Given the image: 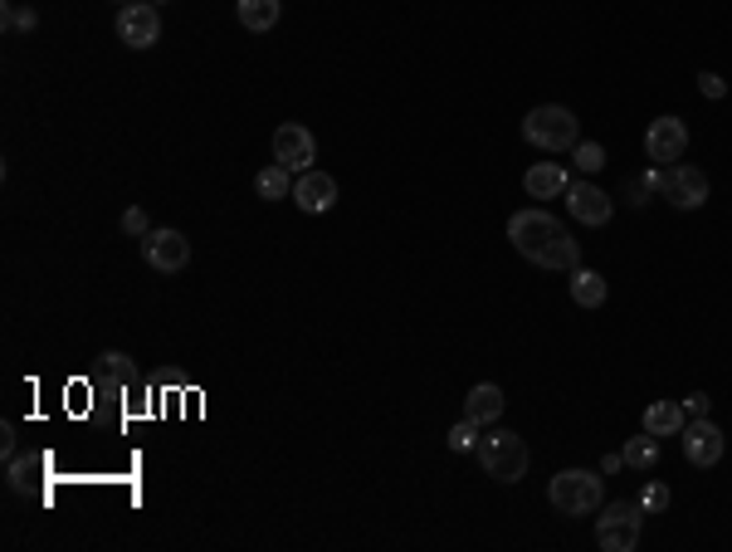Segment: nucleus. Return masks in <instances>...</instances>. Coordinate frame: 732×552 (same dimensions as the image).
<instances>
[{
	"mask_svg": "<svg viewBox=\"0 0 732 552\" xmlns=\"http://www.w3.org/2000/svg\"><path fill=\"white\" fill-rule=\"evenodd\" d=\"M508 240H513V249L523 259H532L537 269H552V274H572V269L581 265V245L572 240V230L556 216H547L542 206L517 210V216L508 220Z\"/></svg>",
	"mask_w": 732,
	"mask_h": 552,
	"instance_id": "nucleus-1",
	"label": "nucleus"
},
{
	"mask_svg": "<svg viewBox=\"0 0 732 552\" xmlns=\"http://www.w3.org/2000/svg\"><path fill=\"white\" fill-rule=\"evenodd\" d=\"M679 440H683V460H689L693 470H712V464L722 460V431L708 421V415H689Z\"/></svg>",
	"mask_w": 732,
	"mask_h": 552,
	"instance_id": "nucleus-11",
	"label": "nucleus"
},
{
	"mask_svg": "<svg viewBox=\"0 0 732 552\" xmlns=\"http://www.w3.org/2000/svg\"><path fill=\"white\" fill-rule=\"evenodd\" d=\"M478 431H484V425H474V421H468V415H464V421H459L454 431H449V450H454V454H468V450H478V440H484V435H478Z\"/></svg>",
	"mask_w": 732,
	"mask_h": 552,
	"instance_id": "nucleus-24",
	"label": "nucleus"
},
{
	"mask_svg": "<svg viewBox=\"0 0 732 552\" xmlns=\"http://www.w3.org/2000/svg\"><path fill=\"white\" fill-rule=\"evenodd\" d=\"M288 201H298L303 216H322V210L337 206V177H328V171H318V167L298 171V177H293V196Z\"/></svg>",
	"mask_w": 732,
	"mask_h": 552,
	"instance_id": "nucleus-12",
	"label": "nucleus"
},
{
	"mask_svg": "<svg viewBox=\"0 0 732 552\" xmlns=\"http://www.w3.org/2000/svg\"><path fill=\"white\" fill-rule=\"evenodd\" d=\"M625 464H630V470H654V464H659V435H634L630 445H625Z\"/></svg>",
	"mask_w": 732,
	"mask_h": 552,
	"instance_id": "nucleus-21",
	"label": "nucleus"
},
{
	"mask_svg": "<svg viewBox=\"0 0 732 552\" xmlns=\"http://www.w3.org/2000/svg\"><path fill=\"white\" fill-rule=\"evenodd\" d=\"M503 406H508V396L498 391L493 382H478L474 391L464 396V415L474 425H498V415H503Z\"/></svg>",
	"mask_w": 732,
	"mask_h": 552,
	"instance_id": "nucleus-14",
	"label": "nucleus"
},
{
	"mask_svg": "<svg viewBox=\"0 0 732 552\" xmlns=\"http://www.w3.org/2000/svg\"><path fill=\"white\" fill-rule=\"evenodd\" d=\"M683 152H689V128H683V118H673V113L654 118L650 132H644V157H650L654 167H673Z\"/></svg>",
	"mask_w": 732,
	"mask_h": 552,
	"instance_id": "nucleus-9",
	"label": "nucleus"
},
{
	"mask_svg": "<svg viewBox=\"0 0 732 552\" xmlns=\"http://www.w3.org/2000/svg\"><path fill=\"white\" fill-rule=\"evenodd\" d=\"M698 89H703V99H722V93H728V84H722L718 74H698Z\"/></svg>",
	"mask_w": 732,
	"mask_h": 552,
	"instance_id": "nucleus-28",
	"label": "nucleus"
},
{
	"mask_svg": "<svg viewBox=\"0 0 732 552\" xmlns=\"http://www.w3.org/2000/svg\"><path fill=\"white\" fill-rule=\"evenodd\" d=\"M523 138L542 152H572L576 142H581V123H576V113L562 108V103H542V108H532L523 118Z\"/></svg>",
	"mask_w": 732,
	"mask_h": 552,
	"instance_id": "nucleus-2",
	"label": "nucleus"
},
{
	"mask_svg": "<svg viewBox=\"0 0 732 552\" xmlns=\"http://www.w3.org/2000/svg\"><path fill=\"white\" fill-rule=\"evenodd\" d=\"M0 454H5V464L15 460V425H0Z\"/></svg>",
	"mask_w": 732,
	"mask_h": 552,
	"instance_id": "nucleus-30",
	"label": "nucleus"
},
{
	"mask_svg": "<svg viewBox=\"0 0 732 552\" xmlns=\"http://www.w3.org/2000/svg\"><path fill=\"white\" fill-rule=\"evenodd\" d=\"M273 162L298 177V171H308L312 162H318V138H312L303 123H279V128H273Z\"/></svg>",
	"mask_w": 732,
	"mask_h": 552,
	"instance_id": "nucleus-8",
	"label": "nucleus"
},
{
	"mask_svg": "<svg viewBox=\"0 0 732 552\" xmlns=\"http://www.w3.org/2000/svg\"><path fill=\"white\" fill-rule=\"evenodd\" d=\"M679 406H683V415H708V406H712V401H708L703 391H693V396H683Z\"/></svg>",
	"mask_w": 732,
	"mask_h": 552,
	"instance_id": "nucleus-29",
	"label": "nucleus"
},
{
	"mask_svg": "<svg viewBox=\"0 0 732 552\" xmlns=\"http://www.w3.org/2000/svg\"><path fill=\"white\" fill-rule=\"evenodd\" d=\"M156 5H171V0H156Z\"/></svg>",
	"mask_w": 732,
	"mask_h": 552,
	"instance_id": "nucleus-32",
	"label": "nucleus"
},
{
	"mask_svg": "<svg viewBox=\"0 0 732 552\" xmlns=\"http://www.w3.org/2000/svg\"><path fill=\"white\" fill-rule=\"evenodd\" d=\"M669 499H673L669 484H650V489L640 493V509H644V513H664V509H669Z\"/></svg>",
	"mask_w": 732,
	"mask_h": 552,
	"instance_id": "nucleus-25",
	"label": "nucleus"
},
{
	"mask_svg": "<svg viewBox=\"0 0 732 552\" xmlns=\"http://www.w3.org/2000/svg\"><path fill=\"white\" fill-rule=\"evenodd\" d=\"M683 421H689V415H683L679 401H654L650 411H644V431L650 435H679Z\"/></svg>",
	"mask_w": 732,
	"mask_h": 552,
	"instance_id": "nucleus-18",
	"label": "nucleus"
},
{
	"mask_svg": "<svg viewBox=\"0 0 732 552\" xmlns=\"http://www.w3.org/2000/svg\"><path fill=\"white\" fill-rule=\"evenodd\" d=\"M39 15L25 11V5H5V30H35Z\"/></svg>",
	"mask_w": 732,
	"mask_h": 552,
	"instance_id": "nucleus-26",
	"label": "nucleus"
},
{
	"mask_svg": "<svg viewBox=\"0 0 732 552\" xmlns=\"http://www.w3.org/2000/svg\"><path fill=\"white\" fill-rule=\"evenodd\" d=\"M142 259H146V269H156V274H181V269L191 265V240H185L181 230L162 226L142 240Z\"/></svg>",
	"mask_w": 732,
	"mask_h": 552,
	"instance_id": "nucleus-7",
	"label": "nucleus"
},
{
	"mask_svg": "<svg viewBox=\"0 0 732 552\" xmlns=\"http://www.w3.org/2000/svg\"><path fill=\"white\" fill-rule=\"evenodd\" d=\"M640 523H644L640 503H611V509L595 518V542H601V552H634Z\"/></svg>",
	"mask_w": 732,
	"mask_h": 552,
	"instance_id": "nucleus-5",
	"label": "nucleus"
},
{
	"mask_svg": "<svg viewBox=\"0 0 732 552\" xmlns=\"http://www.w3.org/2000/svg\"><path fill=\"white\" fill-rule=\"evenodd\" d=\"M566 210H572V216L581 220V226L601 230V226H611L615 201L605 196L601 187H591V181H572V187H566Z\"/></svg>",
	"mask_w": 732,
	"mask_h": 552,
	"instance_id": "nucleus-13",
	"label": "nucleus"
},
{
	"mask_svg": "<svg viewBox=\"0 0 732 552\" xmlns=\"http://www.w3.org/2000/svg\"><path fill=\"white\" fill-rule=\"evenodd\" d=\"M234 15H240L244 30L264 35V30H273V25H279L283 0H234Z\"/></svg>",
	"mask_w": 732,
	"mask_h": 552,
	"instance_id": "nucleus-16",
	"label": "nucleus"
},
{
	"mask_svg": "<svg viewBox=\"0 0 732 552\" xmlns=\"http://www.w3.org/2000/svg\"><path fill=\"white\" fill-rule=\"evenodd\" d=\"M254 191H259V201H288L293 196V171L288 167H264L259 177H254Z\"/></svg>",
	"mask_w": 732,
	"mask_h": 552,
	"instance_id": "nucleus-19",
	"label": "nucleus"
},
{
	"mask_svg": "<svg viewBox=\"0 0 732 552\" xmlns=\"http://www.w3.org/2000/svg\"><path fill=\"white\" fill-rule=\"evenodd\" d=\"M576 171H581V177H595V171L605 167V147L601 142H576Z\"/></svg>",
	"mask_w": 732,
	"mask_h": 552,
	"instance_id": "nucleus-23",
	"label": "nucleus"
},
{
	"mask_svg": "<svg viewBox=\"0 0 732 552\" xmlns=\"http://www.w3.org/2000/svg\"><path fill=\"white\" fill-rule=\"evenodd\" d=\"M117 40L127 50H152L162 40V11H156V0H127L123 11H117Z\"/></svg>",
	"mask_w": 732,
	"mask_h": 552,
	"instance_id": "nucleus-6",
	"label": "nucleus"
},
{
	"mask_svg": "<svg viewBox=\"0 0 732 552\" xmlns=\"http://www.w3.org/2000/svg\"><path fill=\"white\" fill-rule=\"evenodd\" d=\"M620 464H625V454H605V460H601V474H615Z\"/></svg>",
	"mask_w": 732,
	"mask_h": 552,
	"instance_id": "nucleus-31",
	"label": "nucleus"
},
{
	"mask_svg": "<svg viewBox=\"0 0 732 552\" xmlns=\"http://www.w3.org/2000/svg\"><path fill=\"white\" fill-rule=\"evenodd\" d=\"M123 230L127 235H152V220H146L142 206H132V210H123Z\"/></svg>",
	"mask_w": 732,
	"mask_h": 552,
	"instance_id": "nucleus-27",
	"label": "nucleus"
},
{
	"mask_svg": "<svg viewBox=\"0 0 732 552\" xmlns=\"http://www.w3.org/2000/svg\"><path fill=\"white\" fill-rule=\"evenodd\" d=\"M98 382H107V386H132V382H137L132 357H127V352H103V357H98Z\"/></svg>",
	"mask_w": 732,
	"mask_h": 552,
	"instance_id": "nucleus-20",
	"label": "nucleus"
},
{
	"mask_svg": "<svg viewBox=\"0 0 732 552\" xmlns=\"http://www.w3.org/2000/svg\"><path fill=\"white\" fill-rule=\"evenodd\" d=\"M117 5H127V0H117Z\"/></svg>",
	"mask_w": 732,
	"mask_h": 552,
	"instance_id": "nucleus-33",
	"label": "nucleus"
},
{
	"mask_svg": "<svg viewBox=\"0 0 732 552\" xmlns=\"http://www.w3.org/2000/svg\"><path fill=\"white\" fill-rule=\"evenodd\" d=\"M39 460H29V454H15L10 460V474H5V484H10V493H29L39 484Z\"/></svg>",
	"mask_w": 732,
	"mask_h": 552,
	"instance_id": "nucleus-22",
	"label": "nucleus"
},
{
	"mask_svg": "<svg viewBox=\"0 0 732 552\" xmlns=\"http://www.w3.org/2000/svg\"><path fill=\"white\" fill-rule=\"evenodd\" d=\"M566 187H572V181H566V171L556 167V162H537V167L523 177V191H527V196H532V201L566 196Z\"/></svg>",
	"mask_w": 732,
	"mask_h": 552,
	"instance_id": "nucleus-15",
	"label": "nucleus"
},
{
	"mask_svg": "<svg viewBox=\"0 0 732 552\" xmlns=\"http://www.w3.org/2000/svg\"><path fill=\"white\" fill-rule=\"evenodd\" d=\"M474 454H478V464H484L488 479H498V484H517V479L527 474V464H532V454H527V440H523V435H513V431L484 435Z\"/></svg>",
	"mask_w": 732,
	"mask_h": 552,
	"instance_id": "nucleus-4",
	"label": "nucleus"
},
{
	"mask_svg": "<svg viewBox=\"0 0 732 552\" xmlns=\"http://www.w3.org/2000/svg\"><path fill=\"white\" fill-rule=\"evenodd\" d=\"M572 304H576V308H601V304H605V274H595V269L576 265V269H572Z\"/></svg>",
	"mask_w": 732,
	"mask_h": 552,
	"instance_id": "nucleus-17",
	"label": "nucleus"
},
{
	"mask_svg": "<svg viewBox=\"0 0 732 552\" xmlns=\"http://www.w3.org/2000/svg\"><path fill=\"white\" fill-rule=\"evenodd\" d=\"M547 499H552L556 513L581 518V513H595L605 503V484H601V474H591V470H562L547 484Z\"/></svg>",
	"mask_w": 732,
	"mask_h": 552,
	"instance_id": "nucleus-3",
	"label": "nucleus"
},
{
	"mask_svg": "<svg viewBox=\"0 0 732 552\" xmlns=\"http://www.w3.org/2000/svg\"><path fill=\"white\" fill-rule=\"evenodd\" d=\"M708 177H703L698 167H689V162H673L669 171H664V187H659V196L669 201V206H679V210H698V206H708Z\"/></svg>",
	"mask_w": 732,
	"mask_h": 552,
	"instance_id": "nucleus-10",
	"label": "nucleus"
}]
</instances>
